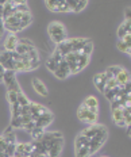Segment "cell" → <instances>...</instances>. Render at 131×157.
Returning a JSON list of instances; mask_svg holds the SVG:
<instances>
[{"label":"cell","mask_w":131,"mask_h":157,"mask_svg":"<svg viewBox=\"0 0 131 157\" xmlns=\"http://www.w3.org/2000/svg\"><path fill=\"white\" fill-rule=\"evenodd\" d=\"M47 33L50 35V38L53 39L55 44H61L66 39V27H65L60 22H51L50 25L47 26Z\"/></svg>","instance_id":"1"},{"label":"cell","mask_w":131,"mask_h":157,"mask_svg":"<svg viewBox=\"0 0 131 157\" xmlns=\"http://www.w3.org/2000/svg\"><path fill=\"white\" fill-rule=\"evenodd\" d=\"M107 137H108V130H103L97 134L96 137H93L92 140H89V145H88V149H89V155L92 156L96 152H99V149L104 145V142L107 141Z\"/></svg>","instance_id":"2"},{"label":"cell","mask_w":131,"mask_h":157,"mask_svg":"<svg viewBox=\"0 0 131 157\" xmlns=\"http://www.w3.org/2000/svg\"><path fill=\"white\" fill-rule=\"evenodd\" d=\"M77 117L81 122H85V123H89V125H95L97 122V114L95 113H91L84 104H81L77 110Z\"/></svg>","instance_id":"3"},{"label":"cell","mask_w":131,"mask_h":157,"mask_svg":"<svg viewBox=\"0 0 131 157\" xmlns=\"http://www.w3.org/2000/svg\"><path fill=\"white\" fill-rule=\"evenodd\" d=\"M103 130H106V127L103 125H97V123H95V125H89L88 127H85V129L81 132L84 137H87L88 140H92L93 137H96L97 134L100 132H103Z\"/></svg>","instance_id":"4"},{"label":"cell","mask_w":131,"mask_h":157,"mask_svg":"<svg viewBox=\"0 0 131 157\" xmlns=\"http://www.w3.org/2000/svg\"><path fill=\"white\" fill-rule=\"evenodd\" d=\"M54 119V115L50 113V111H47V113H45L43 115L38 117L37 119H35V127H41V129H45V127H47L50 125L51 122H53Z\"/></svg>","instance_id":"5"},{"label":"cell","mask_w":131,"mask_h":157,"mask_svg":"<svg viewBox=\"0 0 131 157\" xmlns=\"http://www.w3.org/2000/svg\"><path fill=\"white\" fill-rule=\"evenodd\" d=\"M62 148H64V138L54 141L47 149V157H60Z\"/></svg>","instance_id":"6"},{"label":"cell","mask_w":131,"mask_h":157,"mask_svg":"<svg viewBox=\"0 0 131 157\" xmlns=\"http://www.w3.org/2000/svg\"><path fill=\"white\" fill-rule=\"evenodd\" d=\"M70 44L72 53H80L81 49H83L88 42H91V39H84V38H70L68 39Z\"/></svg>","instance_id":"7"},{"label":"cell","mask_w":131,"mask_h":157,"mask_svg":"<svg viewBox=\"0 0 131 157\" xmlns=\"http://www.w3.org/2000/svg\"><path fill=\"white\" fill-rule=\"evenodd\" d=\"M69 75H70L69 65L65 63V61H61V63L58 64V68L54 72V76L57 78H60V80H64V78H66Z\"/></svg>","instance_id":"8"},{"label":"cell","mask_w":131,"mask_h":157,"mask_svg":"<svg viewBox=\"0 0 131 157\" xmlns=\"http://www.w3.org/2000/svg\"><path fill=\"white\" fill-rule=\"evenodd\" d=\"M83 104L91 111V113L97 114V111H99V100H97V98H95V96L85 98V100H84Z\"/></svg>","instance_id":"9"},{"label":"cell","mask_w":131,"mask_h":157,"mask_svg":"<svg viewBox=\"0 0 131 157\" xmlns=\"http://www.w3.org/2000/svg\"><path fill=\"white\" fill-rule=\"evenodd\" d=\"M32 87H34L35 92H37L38 95H41V96H47V95H49L47 87L45 86V84L42 83L39 78H37V77L32 78Z\"/></svg>","instance_id":"10"},{"label":"cell","mask_w":131,"mask_h":157,"mask_svg":"<svg viewBox=\"0 0 131 157\" xmlns=\"http://www.w3.org/2000/svg\"><path fill=\"white\" fill-rule=\"evenodd\" d=\"M16 46H18V38L15 34H9L4 41V49L6 52H15Z\"/></svg>","instance_id":"11"},{"label":"cell","mask_w":131,"mask_h":157,"mask_svg":"<svg viewBox=\"0 0 131 157\" xmlns=\"http://www.w3.org/2000/svg\"><path fill=\"white\" fill-rule=\"evenodd\" d=\"M107 76H106V73H99V75H96L93 78V83H95V86H96V88L100 91L101 94H104V87H106V83H107Z\"/></svg>","instance_id":"12"},{"label":"cell","mask_w":131,"mask_h":157,"mask_svg":"<svg viewBox=\"0 0 131 157\" xmlns=\"http://www.w3.org/2000/svg\"><path fill=\"white\" fill-rule=\"evenodd\" d=\"M130 29H131V21L130 19H126V21L119 26V29H118V37H119V39H123V37L126 34H130L131 33Z\"/></svg>","instance_id":"13"},{"label":"cell","mask_w":131,"mask_h":157,"mask_svg":"<svg viewBox=\"0 0 131 157\" xmlns=\"http://www.w3.org/2000/svg\"><path fill=\"white\" fill-rule=\"evenodd\" d=\"M89 145V140L87 137H84L83 134H78L74 140V150H78L80 148H84V146Z\"/></svg>","instance_id":"14"},{"label":"cell","mask_w":131,"mask_h":157,"mask_svg":"<svg viewBox=\"0 0 131 157\" xmlns=\"http://www.w3.org/2000/svg\"><path fill=\"white\" fill-rule=\"evenodd\" d=\"M115 78L118 81V86H124V84L130 83V73L126 69H122L120 71V73Z\"/></svg>","instance_id":"15"},{"label":"cell","mask_w":131,"mask_h":157,"mask_svg":"<svg viewBox=\"0 0 131 157\" xmlns=\"http://www.w3.org/2000/svg\"><path fill=\"white\" fill-rule=\"evenodd\" d=\"M120 90H122V86H118V87H115V88H112V90H110L108 92H106L104 95H106V98L110 102H112L114 99L118 96V94L120 92Z\"/></svg>","instance_id":"16"},{"label":"cell","mask_w":131,"mask_h":157,"mask_svg":"<svg viewBox=\"0 0 131 157\" xmlns=\"http://www.w3.org/2000/svg\"><path fill=\"white\" fill-rule=\"evenodd\" d=\"M45 6L53 12H60V6H61V2H45Z\"/></svg>","instance_id":"17"},{"label":"cell","mask_w":131,"mask_h":157,"mask_svg":"<svg viewBox=\"0 0 131 157\" xmlns=\"http://www.w3.org/2000/svg\"><path fill=\"white\" fill-rule=\"evenodd\" d=\"M131 107H122V117H123V119L126 121V123H127V127L130 126V122H131Z\"/></svg>","instance_id":"18"},{"label":"cell","mask_w":131,"mask_h":157,"mask_svg":"<svg viewBox=\"0 0 131 157\" xmlns=\"http://www.w3.org/2000/svg\"><path fill=\"white\" fill-rule=\"evenodd\" d=\"M45 134V129H41V127H34V130H32V133L30 136L34 138V141H38V140L42 138V136Z\"/></svg>","instance_id":"19"},{"label":"cell","mask_w":131,"mask_h":157,"mask_svg":"<svg viewBox=\"0 0 131 157\" xmlns=\"http://www.w3.org/2000/svg\"><path fill=\"white\" fill-rule=\"evenodd\" d=\"M115 87H118V81H116V78H115V77L108 78L107 83H106V87H104V94L108 92L110 90H112V88H115Z\"/></svg>","instance_id":"20"},{"label":"cell","mask_w":131,"mask_h":157,"mask_svg":"<svg viewBox=\"0 0 131 157\" xmlns=\"http://www.w3.org/2000/svg\"><path fill=\"white\" fill-rule=\"evenodd\" d=\"M11 111H12V118H19L22 114V107L19 106L18 102H16L14 104H11Z\"/></svg>","instance_id":"21"},{"label":"cell","mask_w":131,"mask_h":157,"mask_svg":"<svg viewBox=\"0 0 131 157\" xmlns=\"http://www.w3.org/2000/svg\"><path fill=\"white\" fill-rule=\"evenodd\" d=\"M18 103H19V106H21V107L28 106V103H30V100L27 99V96H26V95L22 92V91L18 94Z\"/></svg>","instance_id":"22"},{"label":"cell","mask_w":131,"mask_h":157,"mask_svg":"<svg viewBox=\"0 0 131 157\" xmlns=\"http://www.w3.org/2000/svg\"><path fill=\"white\" fill-rule=\"evenodd\" d=\"M46 68H47V69L50 71V72H53V73H54L55 69L58 68V63H57V61H54L51 57H49L47 60H46Z\"/></svg>","instance_id":"23"},{"label":"cell","mask_w":131,"mask_h":157,"mask_svg":"<svg viewBox=\"0 0 131 157\" xmlns=\"http://www.w3.org/2000/svg\"><path fill=\"white\" fill-rule=\"evenodd\" d=\"M116 48H118V50H119V52H123V53H127L129 56L131 54V48L127 46V45L124 44L123 41H119V42H118V44H116Z\"/></svg>","instance_id":"24"},{"label":"cell","mask_w":131,"mask_h":157,"mask_svg":"<svg viewBox=\"0 0 131 157\" xmlns=\"http://www.w3.org/2000/svg\"><path fill=\"white\" fill-rule=\"evenodd\" d=\"M92 52H93V44H92V41H91V42H88V44L85 45L83 49H81L80 53L85 54V56H91V54H92Z\"/></svg>","instance_id":"25"},{"label":"cell","mask_w":131,"mask_h":157,"mask_svg":"<svg viewBox=\"0 0 131 157\" xmlns=\"http://www.w3.org/2000/svg\"><path fill=\"white\" fill-rule=\"evenodd\" d=\"M18 94L19 92H14V91H7V100L9 104H14L18 102Z\"/></svg>","instance_id":"26"},{"label":"cell","mask_w":131,"mask_h":157,"mask_svg":"<svg viewBox=\"0 0 131 157\" xmlns=\"http://www.w3.org/2000/svg\"><path fill=\"white\" fill-rule=\"evenodd\" d=\"M76 157H91L88 146H84V148H80L78 150H76Z\"/></svg>","instance_id":"27"},{"label":"cell","mask_w":131,"mask_h":157,"mask_svg":"<svg viewBox=\"0 0 131 157\" xmlns=\"http://www.w3.org/2000/svg\"><path fill=\"white\" fill-rule=\"evenodd\" d=\"M122 69H123L122 67H110V68H108V69H107L106 72H108V73H110L112 77H116L120 73V71H122Z\"/></svg>","instance_id":"28"},{"label":"cell","mask_w":131,"mask_h":157,"mask_svg":"<svg viewBox=\"0 0 131 157\" xmlns=\"http://www.w3.org/2000/svg\"><path fill=\"white\" fill-rule=\"evenodd\" d=\"M88 6V2H76V6H74V8H73V12H81L85 8Z\"/></svg>","instance_id":"29"},{"label":"cell","mask_w":131,"mask_h":157,"mask_svg":"<svg viewBox=\"0 0 131 157\" xmlns=\"http://www.w3.org/2000/svg\"><path fill=\"white\" fill-rule=\"evenodd\" d=\"M11 53L12 52H6V50L0 52V64H3L4 61L11 60Z\"/></svg>","instance_id":"30"},{"label":"cell","mask_w":131,"mask_h":157,"mask_svg":"<svg viewBox=\"0 0 131 157\" xmlns=\"http://www.w3.org/2000/svg\"><path fill=\"white\" fill-rule=\"evenodd\" d=\"M112 119H114V122H118V121H120V119H123V117H122V109H116V110H114L112 111Z\"/></svg>","instance_id":"31"},{"label":"cell","mask_w":131,"mask_h":157,"mask_svg":"<svg viewBox=\"0 0 131 157\" xmlns=\"http://www.w3.org/2000/svg\"><path fill=\"white\" fill-rule=\"evenodd\" d=\"M34 127H35V123H34V121H31V122H28V123H24V125L22 126V129H23L26 133L31 134L32 130H34Z\"/></svg>","instance_id":"32"},{"label":"cell","mask_w":131,"mask_h":157,"mask_svg":"<svg viewBox=\"0 0 131 157\" xmlns=\"http://www.w3.org/2000/svg\"><path fill=\"white\" fill-rule=\"evenodd\" d=\"M50 57L53 58L54 61H57L58 64H60L61 61H64V56H62V54L60 53V52H57V50H54V52H53V54H51Z\"/></svg>","instance_id":"33"},{"label":"cell","mask_w":131,"mask_h":157,"mask_svg":"<svg viewBox=\"0 0 131 157\" xmlns=\"http://www.w3.org/2000/svg\"><path fill=\"white\" fill-rule=\"evenodd\" d=\"M6 148H7V142H6L4 137L0 136V153H4Z\"/></svg>","instance_id":"34"},{"label":"cell","mask_w":131,"mask_h":157,"mask_svg":"<svg viewBox=\"0 0 131 157\" xmlns=\"http://www.w3.org/2000/svg\"><path fill=\"white\" fill-rule=\"evenodd\" d=\"M120 41H123L124 44L127 45V46L131 48V33H130V34H126V35L123 37V39H120Z\"/></svg>","instance_id":"35"},{"label":"cell","mask_w":131,"mask_h":157,"mask_svg":"<svg viewBox=\"0 0 131 157\" xmlns=\"http://www.w3.org/2000/svg\"><path fill=\"white\" fill-rule=\"evenodd\" d=\"M18 44H21V45H26V46H34V44H32L31 41H28V39H18Z\"/></svg>","instance_id":"36"},{"label":"cell","mask_w":131,"mask_h":157,"mask_svg":"<svg viewBox=\"0 0 131 157\" xmlns=\"http://www.w3.org/2000/svg\"><path fill=\"white\" fill-rule=\"evenodd\" d=\"M4 72H6V69L2 67V65H0V83L3 81V76H4Z\"/></svg>","instance_id":"37"},{"label":"cell","mask_w":131,"mask_h":157,"mask_svg":"<svg viewBox=\"0 0 131 157\" xmlns=\"http://www.w3.org/2000/svg\"><path fill=\"white\" fill-rule=\"evenodd\" d=\"M116 125H118V126H126V127H127V123H126V121H124V119L118 121V122H116Z\"/></svg>","instance_id":"38"},{"label":"cell","mask_w":131,"mask_h":157,"mask_svg":"<svg viewBox=\"0 0 131 157\" xmlns=\"http://www.w3.org/2000/svg\"><path fill=\"white\" fill-rule=\"evenodd\" d=\"M130 12H131L130 7H129V8H126V11H124V15H126V19H130Z\"/></svg>","instance_id":"39"},{"label":"cell","mask_w":131,"mask_h":157,"mask_svg":"<svg viewBox=\"0 0 131 157\" xmlns=\"http://www.w3.org/2000/svg\"><path fill=\"white\" fill-rule=\"evenodd\" d=\"M3 16V2H0V18Z\"/></svg>","instance_id":"40"},{"label":"cell","mask_w":131,"mask_h":157,"mask_svg":"<svg viewBox=\"0 0 131 157\" xmlns=\"http://www.w3.org/2000/svg\"><path fill=\"white\" fill-rule=\"evenodd\" d=\"M0 27H3V19L0 18Z\"/></svg>","instance_id":"41"}]
</instances>
